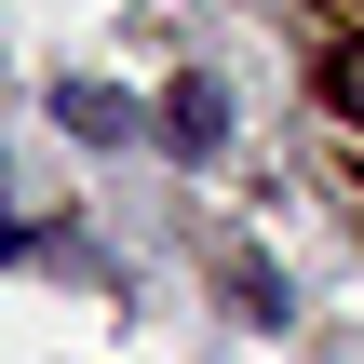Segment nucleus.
Returning <instances> with one entry per match:
<instances>
[{
	"label": "nucleus",
	"instance_id": "3",
	"mask_svg": "<svg viewBox=\"0 0 364 364\" xmlns=\"http://www.w3.org/2000/svg\"><path fill=\"white\" fill-rule=\"evenodd\" d=\"M324 108H351V122H364V41L338 54V68H324Z\"/></svg>",
	"mask_w": 364,
	"mask_h": 364
},
{
	"label": "nucleus",
	"instance_id": "2",
	"mask_svg": "<svg viewBox=\"0 0 364 364\" xmlns=\"http://www.w3.org/2000/svg\"><path fill=\"white\" fill-rule=\"evenodd\" d=\"M54 122H68V135H135V108H122L108 81H68V95H54Z\"/></svg>",
	"mask_w": 364,
	"mask_h": 364
},
{
	"label": "nucleus",
	"instance_id": "1",
	"mask_svg": "<svg viewBox=\"0 0 364 364\" xmlns=\"http://www.w3.org/2000/svg\"><path fill=\"white\" fill-rule=\"evenodd\" d=\"M162 135H176V162H216V135H230V95H216V81H176V95H162Z\"/></svg>",
	"mask_w": 364,
	"mask_h": 364
}]
</instances>
